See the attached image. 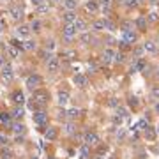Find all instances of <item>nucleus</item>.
Returning <instances> with one entry per match:
<instances>
[{"instance_id": "f257e3e1", "label": "nucleus", "mask_w": 159, "mask_h": 159, "mask_svg": "<svg viewBox=\"0 0 159 159\" xmlns=\"http://www.w3.org/2000/svg\"><path fill=\"white\" fill-rule=\"evenodd\" d=\"M32 99H34V103H37L39 106H44V104H48V101H50V94L46 90H34Z\"/></svg>"}, {"instance_id": "f03ea898", "label": "nucleus", "mask_w": 159, "mask_h": 159, "mask_svg": "<svg viewBox=\"0 0 159 159\" xmlns=\"http://www.w3.org/2000/svg\"><path fill=\"white\" fill-rule=\"evenodd\" d=\"M83 143L85 145H88V147L99 145V136H97V133H94V131H87V133L83 134Z\"/></svg>"}, {"instance_id": "7ed1b4c3", "label": "nucleus", "mask_w": 159, "mask_h": 159, "mask_svg": "<svg viewBox=\"0 0 159 159\" xmlns=\"http://www.w3.org/2000/svg\"><path fill=\"white\" fill-rule=\"evenodd\" d=\"M14 34H16V39H28L30 37V27H27V25H20L16 30H14Z\"/></svg>"}, {"instance_id": "20e7f679", "label": "nucleus", "mask_w": 159, "mask_h": 159, "mask_svg": "<svg viewBox=\"0 0 159 159\" xmlns=\"http://www.w3.org/2000/svg\"><path fill=\"white\" fill-rule=\"evenodd\" d=\"M76 28H74V25L73 23H64V27H62V34H64V37L67 39V41H71L74 35H76Z\"/></svg>"}, {"instance_id": "39448f33", "label": "nucleus", "mask_w": 159, "mask_h": 159, "mask_svg": "<svg viewBox=\"0 0 159 159\" xmlns=\"http://www.w3.org/2000/svg\"><path fill=\"white\" fill-rule=\"evenodd\" d=\"M41 83H42V78L39 74H30V76L27 78V87H28L30 90H35Z\"/></svg>"}, {"instance_id": "423d86ee", "label": "nucleus", "mask_w": 159, "mask_h": 159, "mask_svg": "<svg viewBox=\"0 0 159 159\" xmlns=\"http://www.w3.org/2000/svg\"><path fill=\"white\" fill-rule=\"evenodd\" d=\"M0 74H2V78H4L5 81H12V80H14V73H12V67H11L9 64H4V65L0 67Z\"/></svg>"}, {"instance_id": "0eeeda50", "label": "nucleus", "mask_w": 159, "mask_h": 159, "mask_svg": "<svg viewBox=\"0 0 159 159\" xmlns=\"http://www.w3.org/2000/svg\"><path fill=\"white\" fill-rule=\"evenodd\" d=\"M34 122H35V124H37V126H46V124H48V113H46V111H35V113H34Z\"/></svg>"}, {"instance_id": "6e6552de", "label": "nucleus", "mask_w": 159, "mask_h": 159, "mask_svg": "<svg viewBox=\"0 0 159 159\" xmlns=\"http://www.w3.org/2000/svg\"><path fill=\"white\" fill-rule=\"evenodd\" d=\"M136 39H138V35L133 30H122V41H126L127 44L133 46V44L136 42Z\"/></svg>"}, {"instance_id": "1a4fd4ad", "label": "nucleus", "mask_w": 159, "mask_h": 159, "mask_svg": "<svg viewBox=\"0 0 159 159\" xmlns=\"http://www.w3.org/2000/svg\"><path fill=\"white\" fill-rule=\"evenodd\" d=\"M9 14H11V18H12L14 21H20L21 18H23V9H21L20 5H11Z\"/></svg>"}, {"instance_id": "9d476101", "label": "nucleus", "mask_w": 159, "mask_h": 159, "mask_svg": "<svg viewBox=\"0 0 159 159\" xmlns=\"http://www.w3.org/2000/svg\"><path fill=\"white\" fill-rule=\"evenodd\" d=\"M46 65H48V71H50V73H57L58 67H60V60H58L57 57H51V58L46 62Z\"/></svg>"}, {"instance_id": "9b49d317", "label": "nucleus", "mask_w": 159, "mask_h": 159, "mask_svg": "<svg viewBox=\"0 0 159 159\" xmlns=\"http://www.w3.org/2000/svg\"><path fill=\"white\" fill-rule=\"evenodd\" d=\"M113 50H111V48H106L104 51H103V55H101V62L104 64H110V62H113Z\"/></svg>"}, {"instance_id": "f8f14e48", "label": "nucleus", "mask_w": 159, "mask_h": 159, "mask_svg": "<svg viewBox=\"0 0 159 159\" xmlns=\"http://www.w3.org/2000/svg\"><path fill=\"white\" fill-rule=\"evenodd\" d=\"M57 103H58V106L67 104V103H69V92H67V90H60V92L57 94Z\"/></svg>"}, {"instance_id": "ddd939ff", "label": "nucleus", "mask_w": 159, "mask_h": 159, "mask_svg": "<svg viewBox=\"0 0 159 159\" xmlns=\"http://www.w3.org/2000/svg\"><path fill=\"white\" fill-rule=\"evenodd\" d=\"M141 69H145V60H143V58H136L134 62L131 64L129 73H138V71H141Z\"/></svg>"}, {"instance_id": "4468645a", "label": "nucleus", "mask_w": 159, "mask_h": 159, "mask_svg": "<svg viewBox=\"0 0 159 159\" xmlns=\"http://www.w3.org/2000/svg\"><path fill=\"white\" fill-rule=\"evenodd\" d=\"M57 136H58V129H57V127H48V129L44 131V138H46L48 141L57 140Z\"/></svg>"}, {"instance_id": "2eb2a0df", "label": "nucleus", "mask_w": 159, "mask_h": 159, "mask_svg": "<svg viewBox=\"0 0 159 159\" xmlns=\"http://www.w3.org/2000/svg\"><path fill=\"white\" fill-rule=\"evenodd\" d=\"M85 11H87L88 14H95V12L99 11V4H97L95 0H88V2L85 4Z\"/></svg>"}, {"instance_id": "dca6fc26", "label": "nucleus", "mask_w": 159, "mask_h": 159, "mask_svg": "<svg viewBox=\"0 0 159 159\" xmlns=\"http://www.w3.org/2000/svg\"><path fill=\"white\" fill-rule=\"evenodd\" d=\"M141 48H143V51L145 53H150V55H154V53L157 51V46H156V42L154 41H145Z\"/></svg>"}, {"instance_id": "f3484780", "label": "nucleus", "mask_w": 159, "mask_h": 159, "mask_svg": "<svg viewBox=\"0 0 159 159\" xmlns=\"http://www.w3.org/2000/svg\"><path fill=\"white\" fill-rule=\"evenodd\" d=\"M73 81H74L76 87H81V88H83V87H87V76L81 74V73H78V74H74Z\"/></svg>"}, {"instance_id": "a211bd4d", "label": "nucleus", "mask_w": 159, "mask_h": 159, "mask_svg": "<svg viewBox=\"0 0 159 159\" xmlns=\"http://www.w3.org/2000/svg\"><path fill=\"white\" fill-rule=\"evenodd\" d=\"M11 99H12V103L16 106H21L23 103H25V95H23V92H20V90H16L14 94L11 95Z\"/></svg>"}, {"instance_id": "6ab92c4d", "label": "nucleus", "mask_w": 159, "mask_h": 159, "mask_svg": "<svg viewBox=\"0 0 159 159\" xmlns=\"http://www.w3.org/2000/svg\"><path fill=\"white\" fill-rule=\"evenodd\" d=\"M143 136L147 138L148 141H152V140H156V129L152 126H147L145 129H143Z\"/></svg>"}, {"instance_id": "aec40b11", "label": "nucleus", "mask_w": 159, "mask_h": 159, "mask_svg": "<svg viewBox=\"0 0 159 159\" xmlns=\"http://www.w3.org/2000/svg\"><path fill=\"white\" fill-rule=\"evenodd\" d=\"M21 48L27 50V51H34L37 48V44H35V41H32V39H25V41L21 42Z\"/></svg>"}, {"instance_id": "412c9836", "label": "nucleus", "mask_w": 159, "mask_h": 159, "mask_svg": "<svg viewBox=\"0 0 159 159\" xmlns=\"http://www.w3.org/2000/svg\"><path fill=\"white\" fill-rule=\"evenodd\" d=\"M62 4L67 11H74L78 7V0H62Z\"/></svg>"}, {"instance_id": "4be33fe9", "label": "nucleus", "mask_w": 159, "mask_h": 159, "mask_svg": "<svg viewBox=\"0 0 159 159\" xmlns=\"http://www.w3.org/2000/svg\"><path fill=\"white\" fill-rule=\"evenodd\" d=\"M99 9L103 12H110V7H111V0H99Z\"/></svg>"}, {"instance_id": "5701e85b", "label": "nucleus", "mask_w": 159, "mask_h": 159, "mask_svg": "<svg viewBox=\"0 0 159 159\" xmlns=\"http://www.w3.org/2000/svg\"><path fill=\"white\" fill-rule=\"evenodd\" d=\"M73 25H74V28H76V30H81V32L87 28V23H85L81 18H76V20L73 21Z\"/></svg>"}, {"instance_id": "b1692460", "label": "nucleus", "mask_w": 159, "mask_h": 159, "mask_svg": "<svg viewBox=\"0 0 159 159\" xmlns=\"http://www.w3.org/2000/svg\"><path fill=\"white\" fill-rule=\"evenodd\" d=\"M23 115H25V110H23L21 106H16V108L11 111V117H12V118H21Z\"/></svg>"}, {"instance_id": "393cba45", "label": "nucleus", "mask_w": 159, "mask_h": 159, "mask_svg": "<svg viewBox=\"0 0 159 159\" xmlns=\"http://www.w3.org/2000/svg\"><path fill=\"white\" fill-rule=\"evenodd\" d=\"M136 27H138V30H147V18L140 16L136 20Z\"/></svg>"}, {"instance_id": "a878e982", "label": "nucleus", "mask_w": 159, "mask_h": 159, "mask_svg": "<svg viewBox=\"0 0 159 159\" xmlns=\"http://www.w3.org/2000/svg\"><path fill=\"white\" fill-rule=\"evenodd\" d=\"M74 20H76L74 11H65V12H64V21H65V23H73Z\"/></svg>"}, {"instance_id": "bb28decb", "label": "nucleus", "mask_w": 159, "mask_h": 159, "mask_svg": "<svg viewBox=\"0 0 159 159\" xmlns=\"http://www.w3.org/2000/svg\"><path fill=\"white\" fill-rule=\"evenodd\" d=\"M5 53L9 55V58H18V55H20V51H18V48H14V46H7V50H5Z\"/></svg>"}, {"instance_id": "cd10ccee", "label": "nucleus", "mask_w": 159, "mask_h": 159, "mask_svg": "<svg viewBox=\"0 0 159 159\" xmlns=\"http://www.w3.org/2000/svg\"><path fill=\"white\" fill-rule=\"evenodd\" d=\"M129 115V111H127V108H122V106H117V118H126Z\"/></svg>"}, {"instance_id": "c85d7f7f", "label": "nucleus", "mask_w": 159, "mask_h": 159, "mask_svg": "<svg viewBox=\"0 0 159 159\" xmlns=\"http://www.w3.org/2000/svg\"><path fill=\"white\" fill-rule=\"evenodd\" d=\"M30 30H32V32H41V30H42V23H41L39 20H32Z\"/></svg>"}, {"instance_id": "c756f323", "label": "nucleus", "mask_w": 159, "mask_h": 159, "mask_svg": "<svg viewBox=\"0 0 159 159\" xmlns=\"http://www.w3.org/2000/svg\"><path fill=\"white\" fill-rule=\"evenodd\" d=\"M124 60H126V55H124V51H115V53H113V62L122 64Z\"/></svg>"}, {"instance_id": "7c9ffc66", "label": "nucleus", "mask_w": 159, "mask_h": 159, "mask_svg": "<svg viewBox=\"0 0 159 159\" xmlns=\"http://www.w3.org/2000/svg\"><path fill=\"white\" fill-rule=\"evenodd\" d=\"M65 115H67V118L74 120V118H78V117H80V110H76V108H71L69 111H65Z\"/></svg>"}, {"instance_id": "2f4dec72", "label": "nucleus", "mask_w": 159, "mask_h": 159, "mask_svg": "<svg viewBox=\"0 0 159 159\" xmlns=\"http://www.w3.org/2000/svg\"><path fill=\"white\" fill-rule=\"evenodd\" d=\"M12 156H14V154L11 152L9 148H2V150H0V157L2 159H12Z\"/></svg>"}, {"instance_id": "473e14b6", "label": "nucleus", "mask_w": 159, "mask_h": 159, "mask_svg": "<svg viewBox=\"0 0 159 159\" xmlns=\"http://www.w3.org/2000/svg\"><path fill=\"white\" fill-rule=\"evenodd\" d=\"M80 39H81V42H85V44H88V42H92V41H94V37H92V34H88V32H83Z\"/></svg>"}, {"instance_id": "72a5a7b5", "label": "nucleus", "mask_w": 159, "mask_h": 159, "mask_svg": "<svg viewBox=\"0 0 159 159\" xmlns=\"http://www.w3.org/2000/svg\"><path fill=\"white\" fill-rule=\"evenodd\" d=\"M92 28H94V30H104V23H103V20H95L94 23H92Z\"/></svg>"}, {"instance_id": "f704fd0d", "label": "nucleus", "mask_w": 159, "mask_h": 159, "mask_svg": "<svg viewBox=\"0 0 159 159\" xmlns=\"http://www.w3.org/2000/svg\"><path fill=\"white\" fill-rule=\"evenodd\" d=\"M103 23H104V28H106V30H115V25H113V21H110L108 18H104V20H103Z\"/></svg>"}, {"instance_id": "c9c22d12", "label": "nucleus", "mask_w": 159, "mask_h": 159, "mask_svg": "<svg viewBox=\"0 0 159 159\" xmlns=\"http://www.w3.org/2000/svg\"><path fill=\"white\" fill-rule=\"evenodd\" d=\"M147 126H148L147 120H145V118H141V120H138V124H136V127H134V129H136V131H140V129L143 131V129H145Z\"/></svg>"}, {"instance_id": "e433bc0d", "label": "nucleus", "mask_w": 159, "mask_h": 159, "mask_svg": "<svg viewBox=\"0 0 159 159\" xmlns=\"http://www.w3.org/2000/svg\"><path fill=\"white\" fill-rule=\"evenodd\" d=\"M12 131L18 134V133H25V126L23 124H12Z\"/></svg>"}, {"instance_id": "4c0bfd02", "label": "nucleus", "mask_w": 159, "mask_h": 159, "mask_svg": "<svg viewBox=\"0 0 159 159\" xmlns=\"http://www.w3.org/2000/svg\"><path fill=\"white\" fill-rule=\"evenodd\" d=\"M65 133H69V134H74V133H76V126H74L73 122H69V124L65 126Z\"/></svg>"}, {"instance_id": "58836bf2", "label": "nucleus", "mask_w": 159, "mask_h": 159, "mask_svg": "<svg viewBox=\"0 0 159 159\" xmlns=\"http://www.w3.org/2000/svg\"><path fill=\"white\" fill-rule=\"evenodd\" d=\"M11 118H12L11 113H0V120H2V122H5V124H9Z\"/></svg>"}, {"instance_id": "ea45409f", "label": "nucleus", "mask_w": 159, "mask_h": 159, "mask_svg": "<svg viewBox=\"0 0 159 159\" xmlns=\"http://www.w3.org/2000/svg\"><path fill=\"white\" fill-rule=\"evenodd\" d=\"M150 94H152V97H154V99H159V85H154V87H152Z\"/></svg>"}, {"instance_id": "a19ab883", "label": "nucleus", "mask_w": 159, "mask_h": 159, "mask_svg": "<svg viewBox=\"0 0 159 159\" xmlns=\"http://www.w3.org/2000/svg\"><path fill=\"white\" fill-rule=\"evenodd\" d=\"M148 21H152V23L159 21V12H150L148 14Z\"/></svg>"}, {"instance_id": "79ce46f5", "label": "nucleus", "mask_w": 159, "mask_h": 159, "mask_svg": "<svg viewBox=\"0 0 159 159\" xmlns=\"http://www.w3.org/2000/svg\"><path fill=\"white\" fill-rule=\"evenodd\" d=\"M55 46H57V44H55V41H48L44 48H46V51H53V50H55Z\"/></svg>"}, {"instance_id": "37998d69", "label": "nucleus", "mask_w": 159, "mask_h": 159, "mask_svg": "<svg viewBox=\"0 0 159 159\" xmlns=\"http://www.w3.org/2000/svg\"><path fill=\"white\" fill-rule=\"evenodd\" d=\"M37 11H39V12H46V11H48V2L39 4V5H37Z\"/></svg>"}, {"instance_id": "c03bdc74", "label": "nucleus", "mask_w": 159, "mask_h": 159, "mask_svg": "<svg viewBox=\"0 0 159 159\" xmlns=\"http://www.w3.org/2000/svg\"><path fill=\"white\" fill-rule=\"evenodd\" d=\"M138 104H140V103H138L136 97H129V106H131V108H138Z\"/></svg>"}, {"instance_id": "a18cd8bd", "label": "nucleus", "mask_w": 159, "mask_h": 159, "mask_svg": "<svg viewBox=\"0 0 159 159\" xmlns=\"http://www.w3.org/2000/svg\"><path fill=\"white\" fill-rule=\"evenodd\" d=\"M88 150H90V147H88V145H85V143H81V156H87V154H88Z\"/></svg>"}, {"instance_id": "49530a36", "label": "nucleus", "mask_w": 159, "mask_h": 159, "mask_svg": "<svg viewBox=\"0 0 159 159\" xmlns=\"http://www.w3.org/2000/svg\"><path fill=\"white\" fill-rule=\"evenodd\" d=\"M7 141H9L7 136H5L4 133H0V145H7Z\"/></svg>"}, {"instance_id": "de8ad7c7", "label": "nucleus", "mask_w": 159, "mask_h": 159, "mask_svg": "<svg viewBox=\"0 0 159 159\" xmlns=\"http://www.w3.org/2000/svg\"><path fill=\"white\" fill-rule=\"evenodd\" d=\"M122 30H133V23H131V21H126V23L122 25Z\"/></svg>"}, {"instance_id": "09e8293b", "label": "nucleus", "mask_w": 159, "mask_h": 159, "mask_svg": "<svg viewBox=\"0 0 159 159\" xmlns=\"http://www.w3.org/2000/svg\"><path fill=\"white\" fill-rule=\"evenodd\" d=\"M141 55H143V48H136V50H134V57H136V58H140Z\"/></svg>"}, {"instance_id": "8fccbe9b", "label": "nucleus", "mask_w": 159, "mask_h": 159, "mask_svg": "<svg viewBox=\"0 0 159 159\" xmlns=\"http://www.w3.org/2000/svg\"><path fill=\"white\" fill-rule=\"evenodd\" d=\"M118 44H120V48H122V50H127V48H131V44H127L126 41H120Z\"/></svg>"}, {"instance_id": "3c124183", "label": "nucleus", "mask_w": 159, "mask_h": 159, "mask_svg": "<svg viewBox=\"0 0 159 159\" xmlns=\"http://www.w3.org/2000/svg\"><path fill=\"white\" fill-rule=\"evenodd\" d=\"M127 5L129 7H136L138 4H136V0H127Z\"/></svg>"}, {"instance_id": "603ef678", "label": "nucleus", "mask_w": 159, "mask_h": 159, "mask_svg": "<svg viewBox=\"0 0 159 159\" xmlns=\"http://www.w3.org/2000/svg\"><path fill=\"white\" fill-rule=\"evenodd\" d=\"M110 106H118V101H117L115 97H111V99H110Z\"/></svg>"}, {"instance_id": "864d4df0", "label": "nucleus", "mask_w": 159, "mask_h": 159, "mask_svg": "<svg viewBox=\"0 0 159 159\" xmlns=\"http://www.w3.org/2000/svg\"><path fill=\"white\" fill-rule=\"evenodd\" d=\"M32 4H34V5H35V7H37V5H39V4H42V2H44V0H30Z\"/></svg>"}, {"instance_id": "5fc2aeb1", "label": "nucleus", "mask_w": 159, "mask_h": 159, "mask_svg": "<svg viewBox=\"0 0 159 159\" xmlns=\"http://www.w3.org/2000/svg\"><path fill=\"white\" fill-rule=\"evenodd\" d=\"M88 69H90V71H95V64L94 62H88Z\"/></svg>"}, {"instance_id": "6e6d98bb", "label": "nucleus", "mask_w": 159, "mask_h": 159, "mask_svg": "<svg viewBox=\"0 0 159 159\" xmlns=\"http://www.w3.org/2000/svg\"><path fill=\"white\" fill-rule=\"evenodd\" d=\"M4 64H5V60H4V57H2V55H0V67H2V65H4Z\"/></svg>"}, {"instance_id": "4d7b16f0", "label": "nucleus", "mask_w": 159, "mask_h": 159, "mask_svg": "<svg viewBox=\"0 0 159 159\" xmlns=\"http://www.w3.org/2000/svg\"><path fill=\"white\" fill-rule=\"evenodd\" d=\"M2 28H4V21L0 20V32H2Z\"/></svg>"}, {"instance_id": "13d9d810", "label": "nucleus", "mask_w": 159, "mask_h": 159, "mask_svg": "<svg viewBox=\"0 0 159 159\" xmlns=\"http://www.w3.org/2000/svg\"><path fill=\"white\" fill-rule=\"evenodd\" d=\"M148 2H150V4H157L159 0H148Z\"/></svg>"}, {"instance_id": "bf43d9fd", "label": "nucleus", "mask_w": 159, "mask_h": 159, "mask_svg": "<svg viewBox=\"0 0 159 159\" xmlns=\"http://www.w3.org/2000/svg\"><path fill=\"white\" fill-rule=\"evenodd\" d=\"M156 111H157V113H159V103H157V104H156Z\"/></svg>"}, {"instance_id": "052dcab7", "label": "nucleus", "mask_w": 159, "mask_h": 159, "mask_svg": "<svg viewBox=\"0 0 159 159\" xmlns=\"http://www.w3.org/2000/svg\"><path fill=\"white\" fill-rule=\"evenodd\" d=\"M143 2H145V0H136V4H143Z\"/></svg>"}, {"instance_id": "680f3d73", "label": "nucleus", "mask_w": 159, "mask_h": 159, "mask_svg": "<svg viewBox=\"0 0 159 159\" xmlns=\"http://www.w3.org/2000/svg\"><path fill=\"white\" fill-rule=\"evenodd\" d=\"M108 159H117V157H115V156H110V157H108Z\"/></svg>"}, {"instance_id": "e2e57ef3", "label": "nucleus", "mask_w": 159, "mask_h": 159, "mask_svg": "<svg viewBox=\"0 0 159 159\" xmlns=\"http://www.w3.org/2000/svg\"><path fill=\"white\" fill-rule=\"evenodd\" d=\"M53 2H57V4H58V2H60V0H53Z\"/></svg>"}, {"instance_id": "0e129e2a", "label": "nucleus", "mask_w": 159, "mask_h": 159, "mask_svg": "<svg viewBox=\"0 0 159 159\" xmlns=\"http://www.w3.org/2000/svg\"><path fill=\"white\" fill-rule=\"evenodd\" d=\"M157 78H159V69H157Z\"/></svg>"}, {"instance_id": "69168bd1", "label": "nucleus", "mask_w": 159, "mask_h": 159, "mask_svg": "<svg viewBox=\"0 0 159 159\" xmlns=\"http://www.w3.org/2000/svg\"><path fill=\"white\" fill-rule=\"evenodd\" d=\"M34 159H37V157H34Z\"/></svg>"}]
</instances>
